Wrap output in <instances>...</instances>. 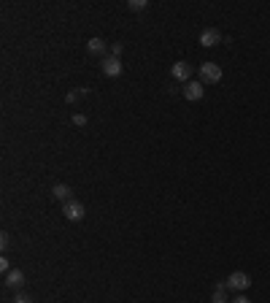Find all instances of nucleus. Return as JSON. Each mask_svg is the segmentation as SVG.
<instances>
[{"label":"nucleus","instance_id":"1","mask_svg":"<svg viewBox=\"0 0 270 303\" xmlns=\"http://www.w3.org/2000/svg\"><path fill=\"white\" fill-rule=\"evenodd\" d=\"M62 216L68 222H81L87 216V209H84L81 201H68V203H62Z\"/></svg>","mask_w":270,"mask_h":303},{"label":"nucleus","instance_id":"2","mask_svg":"<svg viewBox=\"0 0 270 303\" xmlns=\"http://www.w3.org/2000/svg\"><path fill=\"white\" fill-rule=\"evenodd\" d=\"M122 71H124V65H122V60L119 57H103V62H100V73L103 76H108V79H116V76H122Z\"/></svg>","mask_w":270,"mask_h":303},{"label":"nucleus","instance_id":"3","mask_svg":"<svg viewBox=\"0 0 270 303\" xmlns=\"http://www.w3.org/2000/svg\"><path fill=\"white\" fill-rule=\"evenodd\" d=\"M225 282H227V290H238V293H243V290L251 287V276H249L246 271H235V273H230Z\"/></svg>","mask_w":270,"mask_h":303},{"label":"nucleus","instance_id":"4","mask_svg":"<svg viewBox=\"0 0 270 303\" xmlns=\"http://www.w3.org/2000/svg\"><path fill=\"white\" fill-rule=\"evenodd\" d=\"M200 82L203 84L222 82V68L216 65V62H203V65H200Z\"/></svg>","mask_w":270,"mask_h":303},{"label":"nucleus","instance_id":"5","mask_svg":"<svg viewBox=\"0 0 270 303\" xmlns=\"http://www.w3.org/2000/svg\"><path fill=\"white\" fill-rule=\"evenodd\" d=\"M5 287L14 290V293H22V287H25V271H19V268H11V271L5 273Z\"/></svg>","mask_w":270,"mask_h":303},{"label":"nucleus","instance_id":"6","mask_svg":"<svg viewBox=\"0 0 270 303\" xmlns=\"http://www.w3.org/2000/svg\"><path fill=\"white\" fill-rule=\"evenodd\" d=\"M219 43H222V33L216 30V27H205V30L200 33V46L214 49V46H219Z\"/></svg>","mask_w":270,"mask_h":303},{"label":"nucleus","instance_id":"7","mask_svg":"<svg viewBox=\"0 0 270 303\" xmlns=\"http://www.w3.org/2000/svg\"><path fill=\"white\" fill-rule=\"evenodd\" d=\"M181 95L187 100H203V95H205L203 82H187V84H184V89H181Z\"/></svg>","mask_w":270,"mask_h":303},{"label":"nucleus","instance_id":"8","mask_svg":"<svg viewBox=\"0 0 270 303\" xmlns=\"http://www.w3.org/2000/svg\"><path fill=\"white\" fill-rule=\"evenodd\" d=\"M170 76H173L176 82H184V84L192 82V79H189V76H192V65H189V62H184V60H179L173 68H170Z\"/></svg>","mask_w":270,"mask_h":303},{"label":"nucleus","instance_id":"9","mask_svg":"<svg viewBox=\"0 0 270 303\" xmlns=\"http://www.w3.org/2000/svg\"><path fill=\"white\" fill-rule=\"evenodd\" d=\"M87 49H89V54H95V57H106L108 43L103 41V38H89V41H87Z\"/></svg>","mask_w":270,"mask_h":303},{"label":"nucleus","instance_id":"10","mask_svg":"<svg viewBox=\"0 0 270 303\" xmlns=\"http://www.w3.org/2000/svg\"><path fill=\"white\" fill-rule=\"evenodd\" d=\"M51 195H54L57 198V201H62V203H68V201H73V190H71V187H68V184H54V187H51Z\"/></svg>","mask_w":270,"mask_h":303},{"label":"nucleus","instance_id":"11","mask_svg":"<svg viewBox=\"0 0 270 303\" xmlns=\"http://www.w3.org/2000/svg\"><path fill=\"white\" fill-rule=\"evenodd\" d=\"M211 303H230L227 301V282H216L214 295H211Z\"/></svg>","mask_w":270,"mask_h":303},{"label":"nucleus","instance_id":"12","mask_svg":"<svg viewBox=\"0 0 270 303\" xmlns=\"http://www.w3.org/2000/svg\"><path fill=\"white\" fill-rule=\"evenodd\" d=\"M127 8L130 11H146L149 8V0H127Z\"/></svg>","mask_w":270,"mask_h":303},{"label":"nucleus","instance_id":"13","mask_svg":"<svg viewBox=\"0 0 270 303\" xmlns=\"http://www.w3.org/2000/svg\"><path fill=\"white\" fill-rule=\"evenodd\" d=\"M11 303H36V298H33L30 293H16V295H14V301H11Z\"/></svg>","mask_w":270,"mask_h":303},{"label":"nucleus","instance_id":"14","mask_svg":"<svg viewBox=\"0 0 270 303\" xmlns=\"http://www.w3.org/2000/svg\"><path fill=\"white\" fill-rule=\"evenodd\" d=\"M84 95H87V89H73V92H68V103H71V106H73V103H76L78 98H84Z\"/></svg>","mask_w":270,"mask_h":303},{"label":"nucleus","instance_id":"15","mask_svg":"<svg viewBox=\"0 0 270 303\" xmlns=\"http://www.w3.org/2000/svg\"><path fill=\"white\" fill-rule=\"evenodd\" d=\"M0 247H3V249H8V247H11V233H8V230L0 233Z\"/></svg>","mask_w":270,"mask_h":303},{"label":"nucleus","instance_id":"16","mask_svg":"<svg viewBox=\"0 0 270 303\" xmlns=\"http://www.w3.org/2000/svg\"><path fill=\"white\" fill-rule=\"evenodd\" d=\"M122 51H124V43H111V57H119V60H122Z\"/></svg>","mask_w":270,"mask_h":303},{"label":"nucleus","instance_id":"17","mask_svg":"<svg viewBox=\"0 0 270 303\" xmlns=\"http://www.w3.org/2000/svg\"><path fill=\"white\" fill-rule=\"evenodd\" d=\"M73 125L84 128V125H87V117H84V114H73Z\"/></svg>","mask_w":270,"mask_h":303},{"label":"nucleus","instance_id":"18","mask_svg":"<svg viewBox=\"0 0 270 303\" xmlns=\"http://www.w3.org/2000/svg\"><path fill=\"white\" fill-rule=\"evenodd\" d=\"M0 271H3V273H8V271H11V262H8V257H3V260H0Z\"/></svg>","mask_w":270,"mask_h":303},{"label":"nucleus","instance_id":"19","mask_svg":"<svg viewBox=\"0 0 270 303\" xmlns=\"http://www.w3.org/2000/svg\"><path fill=\"white\" fill-rule=\"evenodd\" d=\"M232 303H251V301L246 298V295H238V298H232Z\"/></svg>","mask_w":270,"mask_h":303}]
</instances>
